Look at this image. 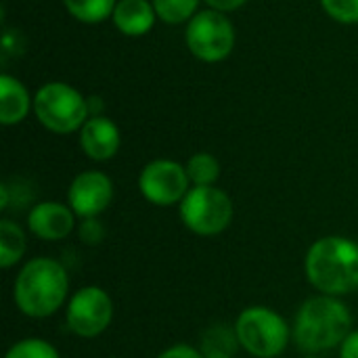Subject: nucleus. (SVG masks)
<instances>
[{"mask_svg":"<svg viewBox=\"0 0 358 358\" xmlns=\"http://www.w3.org/2000/svg\"><path fill=\"white\" fill-rule=\"evenodd\" d=\"M34 107V101L23 86L21 80L15 76L2 73L0 76V122L2 126H15L21 124L27 115L29 109Z\"/></svg>","mask_w":358,"mask_h":358,"instance_id":"14","label":"nucleus"},{"mask_svg":"<svg viewBox=\"0 0 358 358\" xmlns=\"http://www.w3.org/2000/svg\"><path fill=\"white\" fill-rule=\"evenodd\" d=\"M69 294V277L61 262L52 258H31L27 260L13 285V298L19 308L29 319H46L63 308Z\"/></svg>","mask_w":358,"mask_h":358,"instance_id":"3","label":"nucleus"},{"mask_svg":"<svg viewBox=\"0 0 358 358\" xmlns=\"http://www.w3.org/2000/svg\"><path fill=\"white\" fill-rule=\"evenodd\" d=\"M191 189V180L187 168L174 159H153L149 162L138 176L141 195L159 208L180 206L185 195Z\"/></svg>","mask_w":358,"mask_h":358,"instance_id":"9","label":"nucleus"},{"mask_svg":"<svg viewBox=\"0 0 358 358\" xmlns=\"http://www.w3.org/2000/svg\"><path fill=\"white\" fill-rule=\"evenodd\" d=\"M235 25L227 17V13L206 8L199 10L189 23L185 31V42L191 55L203 63H220L235 48Z\"/></svg>","mask_w":358,"mask_h":358,"instance_id":"7","label":"nucleus"},{"mask_svg":"<svg viewBox=\"0 0 358 358\" xmlns=\"http://www.w3.org/2000/svg\"><path fill=\"white\" fill-rule=\"evenodd\" d=\"M235 334L239 346L256 358H277L289 342L285 319L268 306H250L241 310Z\"/></svg>","mask_w":358,"mask_h":358,"instance_id":"5","label":"nucleus"},{"mask_svg":"<svg viewBox=\"0 0 358 358\" xmlns=\"http://www.w3.org/2000/svg\"><path fill=\"white\" fill-rule=\"evenodd\" d=\"M113 201V182L101 170L80 172L67 189V206L80 220L101 216Z\"/></svg>","mask_w":358,"mask_h":358,"instance_id":"10","label":"nucleus"},{"mask_svg":"<svg viewBox=\"0 0 358 358\" xmlns=\"http://www.w3.org/2000/svg\"><path fill=\"white\" fill-rule=\"evenodd\" d=\"M321 6L338 23H358V0H321Z\"/></svg>","mask_w":358,"mask_h":358,"instance_id":"21","label":"nucleus"},{"mask_svg":"<svg viewBox=\"0 0 358 358\" xmlns=\"http://www.w3.org/2000/svg\"><path fill=\"white\" fill-rule=\"evenodd\" d=\"M38 122L55 134L80 132L90 117L88 99L67 82H48L34 96Z\"/></svg>","mask_w":358,"mask_h":358,"instance_id":"4","label":"nucleus"},{"mask_svg":"<svg viewBox=\"0 0 358 358\" xmlns=\"http://www.w3.org/2000/svg\"><path fill=\"white\" fill-rule=\"evenodd\" d=\"M103 237H105V231H103V227L96 222V218H86V220H82V224H80V239H82L84 243L96 245V243L103 241Z\"/></svg>","mask_w":358,"mask_h":358,"instance_id":"22","label":"nucleus"},{"mask_svg":"<svg viewBox=\"0 0 358 358\" xmlns=\"http://www.w3.org/2000/svg\"><path fill=\"white\" fill-rule=\"evenodd\" d=\"M157 13V19L168 25L189 23L199 13L201 0H151Z\"/></svg>","mask_w":358,"mask_h":358,"instance_id":"19","label":"nucleus"},{"mask_svg":"<svg viewBox=\"0 0 358 358\" xmlns=\"http://www.w3.org/2000/svg\"><path fill=\"white\" fill-rule=\"evenodd\" d=\"M340 358H358V329H352L340 346Z\"/></svg>","mask_w":358,"mask_h":358,"instance_id":"24","label":"nucleus"},{"mask_svg":"<svg viewBox=\"0 0 358 358\" xmlns=\"http://www.w3.org/2000/svg\"><path fill=\"white\" fill-rule=\"evenodd\" d=\"M122 132L117 124L105 115H92L80 130V149L92 162H109L117 155Z\"/></svg>","mask_w":358,"mask_h":358,"instance_id":"12","label":"nucleus"},{"mask_svg":"<svg viewBox=\"0 0 358 358\" xmlns=\"http://www.w3.org/2000/svg\"><path fill=\"white\" fill-rule=\"evenodd\" d=\"M109 358H120V357H109Z\"/></svg>","mask_w":358,"mask_h":358,"instance_id":"27","label":"nucleus"},{"mask_svg":"<svg viewBox=\"0 0 358 358\" xmlns=\"http://www.w3.org/2000/svg\"><path fill=\"white\" fill-rule=\"evenodd\" d=\"M248 0H206V4L214 10H220V13H233L237 8H241Z\"/></svg>","mask_w":358,"mask_h":358,"instance_id":"25","label":"nucleus"},{"mask_svg":"<svg viewBox=\"0 0 358 358\" xmlns=\"http://www.w3.org/2000/svg\"><path fill=\"white\" fill-rule=\"evenodd\" d=\"M67 327L78 338H96L113 321V300L99 285L80 287L67 302Z\"/></svg>","mask_w":358,"mask_h":358,"instance_id":"8","label":"nucleus"},{"mask_svg":"<svg viewBox=\"0 0 358 358\" xmlns=\"http://www.w3.org/2000/svg\"><path fill=\"white\" fill-rule=\"evenodd\" d=\"M237 344L239 342H237L235 327L229 329L224 325H214L203 336L201 355H203V358H233Z\"/></svg>","mask_w":358,"mask_h":358,"instance_id":"17","label":"nucleus"},{"mask_svg":"<svg viewBox=\"0 0 358 358\" xmlns=\"http://www.w3.org/2000/svg\"><path fill=\"white\" fill-rule=\"evenodd\" d=\"M111 21L124 36L138 38L153 29L157 13L151 0H117Z\"/></svg>","mask_w":358,"mask_h":358,"instance_id":"13","label":"nucleus"},{"mask_svg":"<svg viewBox=\"0 0 358 358\" xmlns=\"http://www.w3.org/2000/svg\"><path fill=\"white\" fill-rule=\"evenodd\" d=\"M182 224L199 235L214 237L229 229L235 216V206L229 193L214 187H191L178 206Z\"/></svg>","mask_w":358,"mask_h":358,"instance_id":"6","label":"nucleus"},{"mask_svg":"<svg viewBox=\"0 0 358 358\" xmlns=\"http://www.w3.org/2000/svg\"><path fill=\"white\" fill-rule=\"evenodd\" d=\"M67 13L80 23H101L111 19L117 0H63Z\"/></svg>","mask_w":358,"mask_h":358,"instance_id":"16","label":"nucleus"},{"mask_svg":"<svg viewBox=\"0 0 358 358\" xmlns=\"http://www.w3.org/2000/svg\"><path fill=\"white\" fill-rule=\"evenodd\" d=\"M304 271L315 289L342 298L358 289V241L342 235L317 239L304 258Z\"/></svg>","mask_w":358,"mask_h":358,"instance_id":"1","label":"nucleus"},{"mask_svg":"<svg viewBox=\"0 0 358 358\" xmlns=\"http://www.w3.org/2000/svg\"><path fill=\"white\" fill-rule=\"evenodd\" d=\"M27 250V239H25V233L23 229L8 220V218H2L0 220V268H10L15 266L23 254Z\"/></svg>","mask_w":358,"mask_h":358,"instance_id":"15","label":"nucleus"},{"mask_svg":"<svg viewBox=\"0 0 358 358\" xmlns=\"http://www.w3.org/2000/svg\"><path fill=\"white\" fill-rule=\"evenodd\" d=\"M157 358H203L201 350L189 346V344H174L170 348H166Z\"/></svg>","mask_w":358,"mask_h":358,"instance_id":"23","label":"nucleus"},{"mask_svg":"<svg viewBox=\"0 0 358 358\" xmlns=\"http://www.w3.org/2000/svg\"><path fill=\"white\" fill-rule=\"evenodd\" d=\"M352 331V315L348 306L334 296L319 294L308 298L294 319V342L306 355H319L342 346Z\"/></svg>","mask_w":358,"mask_h":358,"instance_id":"2","label":"nucleus"},{"mask_svg":"<svg viewBox=\"0 0 358 358\" xmlns=\"http://www.w3.org/2000/svg\"><path fill=\"white\" fill-rule=\"evenodd\" d=\"M185 168L193 187H214L220 178V162L208 151L191 155Z\"/></svg>","mask_w":358,"mask_h":358,"instance_id":"18","label":"nucleus"},{"mask_svg":"<svg viewBox=\"0 0 358 358\" xmlns=\"http://www.w3.org/2000/svg\"><path fill=\"white\" fill-rule=\"evenodd\" d=\"M306 358H319V357H315V355H308V357Z\"/></svg>","mask_w":358,"mask_h":358,"instance_id":"26","label":"nucleus"},{"mask_svg":"<svg viewBox=\"0 0 358 358\" xmlns=\"http://www.w3.org/2000/svg\"><path fill=\"white\" fill-rule=\"evenodd\" d=\"M4 358H61L57 348L42 338H25L15 342Z\"/></svg>","mask_w":358,"mask_h":358,"instance_id":"20","label":"nucleus"},{"mask_svg":"<svg viewBox=\"0 0 358 358\" xmlns=\"http://www.w3.org/2000/svg\"><path fill=\"white\" fill-rule=\"evenodd\" d=\"M76 218L67 203L40 201L27 212V229L42 241H61L76 229Z\"/></svg>","mask_w":358,"mask_h":358,"instance_id":"11","label":"nucleus"}]
</instances>
